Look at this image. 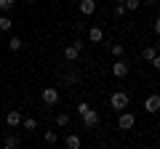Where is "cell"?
Listing matches in <instances>:
<instances>
[{
	"mask_svg": "<svg viewBox=\"0 0 160 149\" xmlns=\"http://www.w3.org/2000/svg\"><path fill=\"white\" fill-rule=\"evenodd\" d=\"M128 101H131V96H128L126 91H115L112 96H109V107H112L115 112H123V109H128Z\"/></svg>",
	"mask_w": 160,
	"mask_h": 149,
	"instance_id": "cell-1",
	"label": "cell"
},
{
	"mask_svg": "<svg viewBox=\"0 0 160 149\" xmlns=\"http://www.w3.org/2000/svg\"><path fill=\"white\" fill-rule=\"evenodd\" d=\"M128 72H131V64H128L123 56L112 61V77H115V80H123V77H128Z\"/></svg>",
	"mask_w": 160,
	"mask_h": 149,
	"instance_id": "cell-2",
	"label": "cell"
},
{
	"mask_svg": "<svg viewBox=\"0 0 160 149\" xmlns=\"http://www.w3.org/2000/svg\"><path fill=\"white\" fill-rule=\"evenodd\" d=\"M80 120H83V128H86V131H96V128H99V123H102V117H99V112L91 107V109L86 112V115L80 117Z\"/></svg>",
	"mask_w": 160,
	"mask_h": 149,
	"instance_id": "cell-3",
	"label": "cell"
},
{
	"mask_svg": "<svg viewBox=\"0 0 160 149\" xmlns=\"http://www.w3.org/2000/svg\"><path fill=\"white\" fill-rule=\"evenodd\" d=\"M83 48H86V46H83V40H72L67 48H64V59H67L69 64L78 61V59H80V51H83Z\"/></svg>",
	"mask_w": 160,
	"mask_h": 149,
	"instance_id": "cell-4",
	"label": "cell"
},
{
	"mask_svg": "<svg viewBox=\"0 0 160 149\" xmlns=\"http://www.w3.org/2000/svg\"><path fill=\"white\" fill-rule=\"evenodd\" d=\"M133 125H136V115L123 109V112H120V117H118V128H120V131H131Z\"/></svg>",
	"mask_w": 160,
	"mask_h": 149,
	"instance_id": "cell-5",
	"label": "cell"
},
{
	"mask_svg": "<svg viewBox=\"0 0 160 149\" xmlns=\"http://www.w3.org/2000/svg\"><path fill=\"white\" fill-rule=\"evenodd\" d=\"M40 99H43L46 107H56L59 104V88H43L40 91Z\"/></svg>",
	"mask_w": 160,
	"mask_h": 149,
	"instance_id": "cell-6",
	"label": "cell"
},
{
	"mask_svg": "<svg viewBox=\"0 0 160 149\" xmlns=\"http://www.w3.org/2000/svg\"><path fill=\"white\" fill-rule=\"evenodd\" d=\"M144 112H149V115L160 112V93H149V96L144 99Z\"/></svg>",
	"mask_w": 160,
	"mask_h": 149,
	"instance_id": "cell-7",
	"label": "cell"
},
{
	"mask_svg": "<svg viewBox=\"0 0 160 149\" xmlns=\"http://www.w3.org/2000/svg\"><path fill=\"white\" fill-rule=\"evenodd\" d=\"M78 11L83 13V16H93V13H96V0H80Z\"/></svg>",
	"mask_w": 160,
	"mask_h": 149,
	"instance_id": "cell-8",
	"label": "cell"
},
{
	"mask_svg": "<svg viewBox=\"0 0 160 149\" xmlns=\"http://www.w3.org/2000/svg\"><path fill=\"white\" fill-rule=\"evenodd\" d=\"M19 125H22V112L19 109H11L6 115V128H19Z\"/></svg>",
	"mask_w": 160,
	"mask_h": 149,
	"instance_id": "cell-9",
	"label": "cell"
},
{
	"mask_svg": "<svg viewBox=\"0 0 160 149\" xmlns=\"http://www.w3.org/2000/svg\"><path fill=\"white\" fill-rule=\"evenodd\" d=\"M86 37H88V43H102L104 40V29L102 27H88L86 29Z\"/></svg>",
	"mask_w": 160,
	"mask_h": 149,
	"instance_id": "cell-10",
	"label": "cell"
},
{
	"mask_svg": "<svg viewBox=\"0 0 160 149\" xmlns=\"http://www.w3.org/2000/svg\"><path fill=\"white\" fill-rule=\"evenodd\" d=\"M22 147V138L16 136V133H6V138H3V149H19Z\"/></svg>",
	"mask_w": 160,
	"mask_h": 149,
	"instance_id": "cell-11",
	"label": "cell"
},
{
	"mask_svg": "<svg viewBox=\"0 0 160 149\" xmlns=\"http://www.w3.org/2000/svg\"><path fill=\"white\" fill-rule=\"evenodd\" d=\"M64 147L67 149H80L83 141H80V136H75V133H67V136H64Z\"/></svg>",
	"mask_w": 160,
	"mask_h": 149,
	"instance_id": "cell-12",
	"label": "cell"
},
{
	"mask_svg": "<svg viewBox=\"0 0 160 149\" xmlns=\"http://www.w3.org/2000/svg\"><path fill=\"white\" fill-rule=\"evenodd\" d=\"M22 48H24V40L19 37V35H13L11 40H8V51H11V53H19Z\"/></svg>",
	"mask_w": 160,
	"mask_h": 149,
	"instance_id": "cell-13",
	"label": "cell"
},
{
	"mask_svg": "<svg viewBox=\"0 0 160 149\" xmlns=\"http://www.w3.org/2000/svg\"><path fill=\"white\" fill-rule=\"evenodd\" d=\"M11 29H13L11 16H8V13H0V32H11Z\"/></svg>",
	"mask_w": 160,
	"mask_h": 149,
	"instance_id": "cell-14",
	"label": "cell"
},
{
	"mask_svg": "<svg viewBox=\"0 0 160 149\" xmlns=\"http://www.w3.org/2000/svg\"><path fill=\"white\" fill-rule=\"evenodd\" d=\"M22 128H24L27 133L38 131V120H35V117H22Z\"/></svg>",
	"mask_w": 160,
	"mask_h": 149,
	"instance_id": "cell-15",
	"label": "cell"
},
{
	"mask_svg": "<svg viewBox=\"0 0 160 149\" xmlns=\"http://www.w3.org/2000/svg\"><path fill=\"white\" fill-rule=\"evenodd\" d=\"M78 80H80V77H78V72H75V69H69V72L62 77V83H64V85H78Z\"/></svg>",
	"mask_w": 160,
	"mask_h": 149,
	"instance_id": "cell-16",
	"label": "cell"
},
{
	"mask_svg": "<svg viewBox=\"0 0 160 149\" xmlns=\"http://www.w3.org/2000/svg\"><path fill=\"white\" fill-rule=\"evenodd\" d=\"M155 56H158V48H155V46H147V48L142 51V59H144V61H152Z\"/></svg>",
	"mask_w": 160,
	"mask_h": 149,
	"instance_id": "cell-17",
	"label": "cell"
},
{
	"mask_svg": "<svg viewBox=\"0 0 160 149\" xmlns=\"http://www.w3.org/2000/svg\"><path fill=\"white\" fill-rule=\"evenodd\" d=\"M43 141H46L48 147H53V144L59 141V133L56 131H46V133H43Z\"/></svg>",
	"mask_w": 160,
	"mask_h": 149,
	"instance_id": "cell-18",
	"label": "cell"
},
{
	"mask_svg": "<svg viewBox=\"0 0 160 149\" xmlns=\"http://www.w3.org/2000/svg\"><path fill=\"white\" fill-rule=\"evenodd\" d=\"M123 6H126V11H139V8H142V0H123Z\"/></svg>",
	"mask_w": 160,
	"mask_h": 149,
	"instance_id": "cell-19",
	"label": "cell"
},
{
	"mask_svg": "<svg viewBox=\"0 0 160 149\" xmlns=\"http://www.w3.org/2000/svg\"><path fill=\"white\" fill-rule=\"evenodd\" d=\"M112 13H115V19H123V16H126V6H123V0H118V3H115Z\"/></svg>",
	"mask_w": 160,
	"mask_h": 149,
	"instance_id": "cell-20",
	"label": "cell"
},
{
	"mask_svg": "<svg viewBox=\"0 0 160 149\" xmlns=\"http://www.w3.org/2000/svg\"><path fill=\"white\" fill-rule=\"evenodd\" d=\"M56 125L59 128H67L69 125V115H67V112H59V115H56Z\"/></svg>",
	"mask_w": 160,
	"mask_h": 149,
	"instance_id": "cell-21",
	"label": "cell"
},
{
	"mask_svg": "<svg viewBox=\"0 0 160 149\" xmlns=\"http://www.w3.org/2000/svg\"><path fill=\"white\" fill-rule=\"evenodd\" d=\"M109 51H112V56H115V59H120L123 53H126V48L120 46V43H112V46H109Z\"/></svg>",
	"mask_w": 160,
	"mask_h": 149,
	"instance_id": "cell-22",
	"label": "cell"
},
{
	"mask_svg": "<svg viewBox=\"0 0 160 149\" xmlns=\"http://www.w3.org/2000/svg\"><path fill=\"white\" fill-rule=\"evenodd\" d=\"M13 6H16V0H0V13H8Z\"/></svg>",
	"mask_w": 160,
	"mask_h": 149,
	"instance_id": "cell-23",
	"label": "cell"
},
{
	"mask_svg": "<svg viewBox=\"0 0 160 149\" xmlns=\"http://www.w3.org/2000/svg\"><path fill=\"white\" fill-rule=\"evenodd\" d=\"M88 109H91V104H88V101H80L78 107H75V112H78V115L83 117V115H86V112H88Z\"/></svg>",
	"mask_w": 160,
	"mask_h": 149,
	"instance_id": "cell-24",
	"label": "cell"
},
{
	"mask_svg": "<svg viewBox=\"0 0 160 149\" xmlns=\"http://www.w3.org/2000/svg\"><path fill=\"white\" fill-rule=\"evenodd\" d=\"M72 27H75V32H86V27H83V22H72Z\"/></svg>",
	"mask_w": 160,
	"mask_h": 149,
	"instance_id": "cell-25",
	"label": "cell"
},
{
	"mask_svg": "<svg viewBox=\"0 0 160 149\" xmlns=\"http://www.w3.org/2000/svg\"><path fill=\"white\" fill-rule=\"evenodd\" d=\"M152 29H155V35H158V37H160V16L155 19V24H152Z\"/></svg>",
	"mask_w": 160,
	"mask_h": 149,
	"instance_id": "cell-26",
	"label": "cell"
},
{
	"mask_svg": "<svg viewBox=\"0 0 160 149\" xmlns=\"http://www.w3.org/2000/svg\"><path fill=\"white\" fill-rule=\"evenodd\" d=\"M149 64H152V67H155V69H158V72H160V53H158V56H155V59H152V61H149Z\"/></svg>",
	"mask_w": 160,
	"mask_h": 149,
	"instance_id": "cell-27",
	"label": "cell"
},
{
	"mask_svg": "<svg viewBox=\"0 0 160 149\" xmlns=\"http://www.w3.org/2000/svg\"><path fill=\"white\" fill-rule=\"evenodd\" d=\"M158 0H142V6H155Z\"/></svg>",
	"mask_w": 160,
	"mask_h": 149,
	"instance_id": "cell-28",
	"label": "cell"
},
{
	"mask_svg": "<svg viewBox=\"0 0 160 149\" xmlns=\"http://www.w3.org/2000/svg\"><path fill=\"white\" fill-rule=\"evenodd\" d=\"M155 48H158V53H160V40H158V43H155Z\"/></svg>",
	"mask_w": 160,
	"mask_h": 149,
	"instance_id": "cell-29",
	"label": "cell"
},
{
	"mask_svg": "<svg viewBox=\"0 0 160 149\" xmlns=\"http://www.w3.org/2000/svg\"><path fill=\"white\" fill-rule=\"evenodd\" d=\"M24 3H38V0H24Z\"/></svg>",
	"mask_w": 160,
	"mask_h": 149,
	"instance_id": "cell-30",
	"label": "cell"
},
{
	"mask_svg": "<svg viewBox=\"0 0 160 149\" xmlns=\"http://www.w3.org/2000/svg\"><path fill=\"white\" fill-rule=\"evenodd\" d=\"M158 131H160V123H158Z\"/></svg>",
	"mask_w": 160,
	"mask_h": 149,
	"instance_id": "cell-31",
	"label": "cell"
}]
</instances>
